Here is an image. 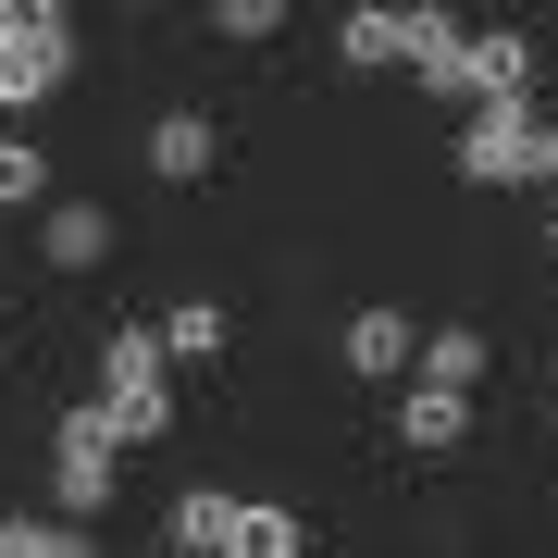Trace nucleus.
I'll list each match as a JSON object with an SVG mask.
<instances>
[{
	"label": "nucleus",
	"mask_w": 558,
	"mask_h": 558,
	"mask_svg": "<svg viewBox=\"0 0 558 558\" xmlns=\"http://www.w3.org/2000/svg\"><path fill=\"white\" fill-rule=\"evenodd\" d=\"M100 422H112V447H161L174 435V360H161L149 323H112L100 336Z\"/></svg>",
	"instance_id": "f257e3e1"
},
{
	"label": "nucleus",
	"mask_w": 558,
	"mask_h": 558,
	"mask_svg": "<svg viewBox=\"0 0 558 558\" xmlns=\"http://www.w3.org/2000/svg\"><path fill=\"white\" fill-rule=\"evenodd\" d=\"M75 75V13L62 0H0V112H38Z\"/></svg>",
	"instance_id": "f03ea898"
},
{
	"label": "nucleus",
	"mask_w": 558,
	"mask_h": 558,
	"mask_svg": "<svg viewBox=\"0 0 558 558\" xmlns=\"http://www.w3.org/2000/svg\"><path fill=\"white\" fill-rule=\"evenodd\" d=\"M112 484H124V447H112L100 398H75V410L50 422V521H100Z\"/></svg>",
	"instance_id": "7ed1b4c3"
},
{
	"label": "nucleus",
	"mask_w": 558,
	"mask_h": 558,
	"mask_svg": "<svg viewBox=\"0 0 558 558\" xmlns=\"http://www.w3.org/2000/svg\"><path fill=\"white\" fill-rule=\"evenodd\" d=\"M459 174L472 186H534V100H484L459 124Z\"/></svg>",
	"instance_id": "20e7f679"
},
{
	"label": "nucleus",
	"mask_w": 558,
	"mask_h": 558,
	"mask_svg": "<svg viewBox=\"0 0 558 558\" xmlns=\"http://www.w3.org/2000/svg\"><path fill=\"white\" fill-rule=\"evenodd\" d=\"M336 62L348 75H398L410 62V0H348L336 13Z\"/></svg>",
	"instance_id": "39448f33"
},
{
	"label": "nucleus",
	"mask_w": 558,
	"mask_h": 558,
	"mask_svg": "<svg viewBox=\"0 0 558 558\" xmlns=\"http://www.w3.org/2000/svg\"><path fill=\"white\" fill-rule=\"evenodd\" d=\"M398 75H422L435 100H472V25L459 13H410V62Z\"/></svg>",
	"instance_id": "423d86ee"
},
{
	"label": "nucleus",
	"mask_w": 558,
	"mask_h": 558,
	"mask_svg": "<svg viewBox=\"0 0 558 558\" xmlns=\"http://www.w3.org/2000/svg\"><path fill=\"white\" fill-rule=\"evenodd\" d=\"M410 348H422L410 311H385V299L348 311V373H360V385H410Z\"/></svg>",
	"instance_id": "0eeeda50"
},
{
	"label": "nucleus",
	"mask_w": 558,
	"mask_h": 558,
	"mask_svg": "<svg viewBox=\"0 0 558 558\" xmlns=\"http://www.w3.org/2000/svg\"><path fill=\"white\" fill-rule=\"evenodd\" d=\"M38 260H50V274H100V260H112V211L100 199H50L38 211Z\"/></svg>",
	"instance_id": "6e6552de"
},
{
	"label": "nucleus",
	"mask_w": 558,
	"mask_h": 558,
	"mask_svg": "<svg viewBox=\"0 0 558 558\" xmlns=\"http://www.w3.org/2000/svg\"><path fill=\"white\" fill-rule=\"evenodd\" d=\"M484 100H534V38L521 25H472V112Z\"/></svg>",
	"instance_id": "1a4fd4ad"
},
{
	"label": "nucleus",
	"mask_w": 558,
	"mask_h": 558,
	"mask_svg": "<svg viewBox=\"0 0 558 558\" xmlns=\"http://www.w3.org/2000/svg\"><path fill=\"white\" fill-rule=\"evenodd\" d=\"M211 161H223V124H211V112H161V124H149V174H161V186H199Z\"/></svg>",
	"instance_id": "9d476101"
},
{
	"label": "nucleus",
	"mask_w": 558,
	"mask_h": 558,
	"mask_svg": "<svg viewBox=\"0 0 558 558\" xmlns=\"http://www.w3.org/2000/svg\"><path fill=\"white\" fill-rule=\"evenodd\" d=\"M484 360H497V348H484V323H435V336L410 348V385H447V398H472Z\"/></svg>",
	"instance_id": "9b49d317"
},
{
	"label": "nucleus",
	"mask_w": 558,
	"mask_h": 558,
	"mask_svg": "<svg viewBox=\"0 0 558 558\" xmlns=\"http://www.w3.org/2000/svg\"><path fill=\"white\" fill-rule=\"evenodd\" d=\"M149 336H161V360H174V373H199V360H223V348H236V311H223V299H174Z\"/></svg>",
	"instance_id": "f8f14e48"
},
{
	"label": "nucleus",
	"mask_w": 558,
	"mask_h": 558,
	"mask_svg": "<svg viewBox=\"0 0 558 558\" xmlns=\"http://www.w3.org/2000/svg\"><path fill=\"white\" fill-rule=\"evenodd\" d=\"M223 558H311V521L286 497H236V521H223Z\"/></svg>",
	"instance_id": "ddd939ff"
},
{
	"label": "nucleus",
	"mask_w": 558,
	"mask_h": 558,
	"mask_svg": "<svg viewBox=\"0 0 558 558\" xmlns=\"http://www.w3.org/2000/svg\"><path fill=\"white\" fill-rule=\"evenodd\" d=\"M459 435H472V398H447V385H398V447L447 459Z\"/></svg>",
	"instance_id": "4468645a"
},
{
	"label": "nucleus",
	"mask_w": 558,
	"mask_h": 558,
	"mask_svg": "<svg viewBox=\"0 0 558 558\" xmlns=\"http://www.w3.org/2000/svg\"><path fill=\"white\" fill-rule=\"evenodd\" d=\"M0 558H100V534L87 521H50V509H13L0 521Z\"/></svg>",
	"instance_id": "2eb2a0df"
},
{
	"label": "nucleus",
	"mask_w": 558,
	"mask_h": 558,
	"mask_svg": "<svg viewBox=\"0 0 558 558\" xmlns=\"http://www.w3.org/2000/svg\"><path fill=\"white\" fill-rule=\"evenodd\" d=\"M223 521H236V497L223 484H186L174 497V558H223Z\"/></svg>",
	"instance_id": "dca6fc26"
},
{
	"label": "nucleus",
	"mask_w": 558,
	"mask_h": 558,
	"mask_svg": "<svg viewBox=\"0 0 558 558\" xmlns=\"http://www.w3.org/2000/svg\"><path fill=\"white\" fill-rule=\"evenodd\" d=\"M50 199V149L38 137H0V211H38Z\"/></svg>",
	"instance_id": "f3484780"
},
{
	"label": "nucleus",
	"mask_w": 558,
	"mask_h": 558,
	"mask_svg": "<svg viewBox=\"0 0 558 558\" xmlns=\"http://www.w3.org/2000/svg\"><path fill=\"white\" fill-rule=\"evenodd\" d=\"M211 25H223V38H274V25H286V0H223Z\"/></svg>",
	"instance_id": "a211bd4d"
},
{
	"label": "nucleus",
	"mask_w": 558,
	"mask_h": 558,
	"mask_svg": "<svg viewBox=\"0 0 558 558\" xmlns=\"http://www.w3.org/2000/svg\"><path fill=\"white\" fill-rule=\"evenodd\" d=\"M546 248H558V211H546Z\"/></svg>",
	"instance_id": "6ab92c4d"
}]
</instances>
